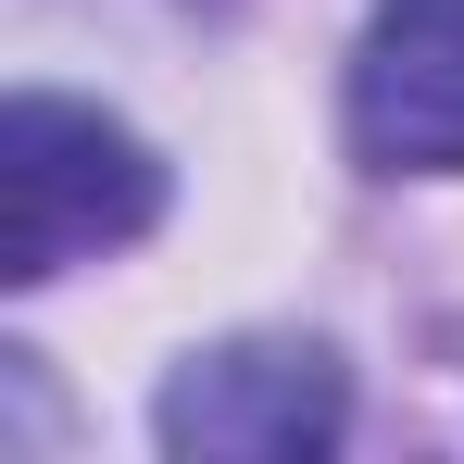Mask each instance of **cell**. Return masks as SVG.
I'll list each match as a JSON object with an SVG mask.
<instances>
[{
	"label": "cell",
	"mask_w": 464,
	"mask_h": 464,
	"mask_svg": "<svg viewBox=\"0 0 464 464\" xmlns=\"http://www.w3.org/2000/svg\"><path fill=\"white\" fill-rule=\"evenodd\" d=\"M151 214H163V163L139 126L51 101V88L0 101V276L13 289H51L63 264L151 238Z\"/></svg>",
	"instance_id": "cell-1"
},
{
	"label": "cell",
	"mask_w": 464,
	"mask_h": 464,
	"mask_svg": "<svg viewBox=\"0 0 464 464\" xmlns=\"http://www.w3.org/2000/svg\"><path fill=\"white\" fill-rule=\"evenodd\" d=\"M352 427V377L314 339H227L188 352L151 401V440L176 464H314Z\"/></svg>",
	"instance_id": "cell-2"
},
{
	"label": "cell",
	"mask_w": 464,
	"mask_h": 464,
	"mask_svg": "<svg viewBox=\"0 0 464 464\" xmlns=\"http://www.w3.org/2000/svg\"><path fill=\"white\" fill-rule=\"evenodd\" d=\"M352 151L377 176H464V0H377L364 13Z\"/></svg>",
	"instance_id": "cell-3"
}]
</instances>
